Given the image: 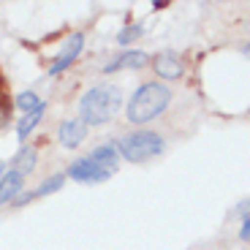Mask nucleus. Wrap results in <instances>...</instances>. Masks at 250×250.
I'll use <instances>...</instances> for the list:
<instances>
[{"label":"nucleus","mask_w":250,"mask_h":250,"mask_svg":"<svg viewBox=\"0 0 250 250\" xmlns=\"http://www.w3.org/2000/svg\"><path fill=\"white\" fill-rule=\"evenodd\" d=\"M239 239H242V242H250V218H245L242 229H239Z\"/></svg>","instance_id":"obj_17"},{"label":"nucleus","mask_w":250,"mask_h":250,"mask_svg":"<svg viewBox=\"0 0 250 250\" xmlns=\"http://www.w3.org/2000/svg\"><path fill=\"white\" fill-rule=\"evenodd\" d=\"M36 161H38V152L36 147H30V144H22L19 147V152L14 155V171H19L22 177H27L33 169H36Z\"/></svg>","instance_id":"obj_11"},{"label":"nucleus","mask_w":250,"mask_h":250,"mask_svg":"<svg viewBox=\"0 0 250 250\" xmlns=\"http://www.w3.org/2000/svg\"><path fill=\"white\" fill-rule=\"evenodd\" d=\"M93 158L98 166H104V169H109V171H114L117 169V161H120V152H117V144L114 142H106V144H98L93 150Z\"/></svg>","instance_id":"obj_10"},{"label":"nucleus","mask_w":250,"mask_h":250,"mask_svg":"<svg viewBox=\"0 0 250 250\" xmlns=\"http://www.w3.org/2000/svg\"><path fill=\"white\" fill-rule=\"evenodd\" d=\"M242 55H245V57H248V60H250V44H245V46H242Z\"/></svg>","instance_id":"obj_20"},{"label":"nucleus","mask_w":250,"mask_h":250,"mask_svg":"<svg viewBox=\"0 0 250 250\" xmlns=\"http://www.w3.org/2000/svg\"><path fill=\"white\" fill-rule=\"evenodd\" d=\"M144 33V27L142 25H128V27H123V30L117 33V44L120 46H128V44H133L139 36Z\"/></svg>","instance_id":"obj_14"},{"label":"nucleus","mask_w":250,"mask_h":250,"mask_svg":"<svg viewBox=\"0 0 250 250\" xmlns=\"http://www.w3.org/2000/svg\"><path fill=\"white\" fill-rule=\"evenodd\" d=\"M82 49H84V33H74V36H68V41H65V44H62V49L57 52L55 62L49 65V76L62 74V71L68 68L71 62L82 55Z\"/></svg>","instance_id":"obj_5"},{"label":"nucleus","mask_w":250,"mask_h":250,"mask_svg":"<svg viewBox=\"0 0 250 250\" xmlns=\"http://www.w3.org/2000/svg\"><path fill=\"white\" fill-rule=\"evenodd\" d=\"M22 188H25V177L19 174V171L8 169L6 174H3V180H0V207L17 199V196L22 193Z\"/></svg>","instance_id":"obj_9"},{"label":"nucleus","mask_w":250,"mask_h":250,"mask_svg":"<svg viewBox=\"0 0 250 250\" xmlns=\"http://www.w3.org/2000/svg\"><path fill=\"white\" fill-rule=\"evenodd\" d=\"M117 152L123 161H131V163H144L150 158L161 155L166 150V142L158 131H147V128H139V131H131L120 136L117 142Z\"/></svg>","instance_id":"obj_3"},{"label":"nucleus","mask_w":250,"mask_h":250,"mask_svg":"<svg viewBox=\"0 0 250 250\" xmlns=\"http://www.w3.org/2000/svg\"><path fill=\"white\" fill-rule=\"evenodd\" d=\"M171 104V90L163 82H144L142 87L131 95L128 106H125V117L133 125H147L158 120Z\"/></svg>","instance_id":"obj_1"},{"label":"nucleus","mask_w":250,"mask_h":250,"mask_svg":"<svg viewBox=\"0 0 250 250\" xmlns=\"http://www.w3.org/2000/svg\"><path fill=\"white\" fill-rule=\"evenodd\" d=\"M150 65V55L142 49H128V52H117L112 60L104 65V74H114V71H123V68H144Z\"/></svg>","instance_id":"obj_7"},{"label":"nucleus","mask_w":250,"mask_h":250,"mask_svg":"<svg viewBox=\"0 0 250 250\" xmlns=\"http://www.w3.org/2000/svg\"><path fill=\"white\" fill-rule=\"evenodd\" d=\"M123 106V90L117 84H95L79 98V117L90 125H106Z\"/></svg>","instance_id":"obj_2"},{"label":"nucleus","mask_w":250,"mask_h":250,"mask_svg":"<svg viewBox=\"0 0 250 250\" xmlns=\"http://www.w3.org/2000/svg\"><path fill=\"white\" fill-rule=\"evenodd\" d=\"M6 171H8L6 169V161H0V180H3V174H6Z\"/></svg>","instance_id":"obj_19"},{"label":"nucleus","mask_w":250,"mask_h":250,"mask_svg":"<svg viewBox=\"0 0 250 250\" xmlns=\"http://www.w3.org/2000/svg\"><path fill=\"white\" fill-rule=\"evenodd\" d=\"M150 62H152V68H155V74L161 76V79H180L182 71H185L182 60L174 52H161V55H155Z\"/></svg>","instance_id":"obj_8"},{"label":"nucleus","mask_w":250,"mask_h":250,"mask_svg":"<svg viewBox=\"0 0 250 250\" xmlns=\"http://www.w3.org/2000/svg\"><path fill=\"white\" fill-rule=\"evenodd\" d=\"M237 209H239V215H245V218H250V199H248V201H242V204H239Z\"/></svg>","instance_id":"obj_18"},{"label":"nucleus","mask_w":250,"mask_h":250,"mask_svg":"<svg viewBox=\"0 0 250 250\" xmlns=\"http://www.w3.org/2000/svg\"><path fill=\"white\" fill-rule=\"evenodd\" d=\"M41 106H44V101L38 98L33 90H25V93L17 95V109H22V114H30V112H36V109H41Z\"/></svg>","instance_id":"obj_13"},{"label":"nucleus","mask_w":250,"mask_h":250,"mask_svg":"<svg viewBox=\"0 0 250 250\" xmlns=\"http://www.w3.org/2000/svg\"><path fill=\"white\" fill-rule=\"evenodd\" d=\"M33 199H36V190H22V193L14 199V207H25V204H30Z\"/></svg>","instance_id":"obj_16"},{"label":"nucleus","mask_w":250,"mask_h":250,"mask_svg":"<svg viewBox=\"0 0 250 250\" xmlns=\"http://www.w3.org/2000/svg\"><path fill=\"white\" fill-rule=\"evenodd\" d=\"M62 182H65V174H55V177H49V180L44 182V185L36 190V196H49V193H55V190H60L62 188Z\"/></svg>","instance_id":"obj_15"},{"label":"nucleus","mask_w":250,"mask_h":250,"mask_svg":"<svg viewBox=\"0 0 250 250\" xmlns=\"http://www.w3.org/2000/svg\"><path fill=\"white\" fill-rule=\"evenodd\" d=\"M87 123L82 117H71V120H62L60 128H57V139L65 150H76L84 139H87Z\"/></svg>","instance_id":"obj_6"},{"label":"nucleus","mask_w":250,"mask_h":250,"mask_svg":"<svg viewBox=\"0 0 250 250\" xmlns=\"http://www.w3.org/2000/svg\"><path fill=\"white\" fill-rule=\"evenodd\" d=\"M65 174H68L71 180H76V182H84V185H98V182H106L114 171L98 166L93 158H76V161L68 166Z\"/></svg>","instance_id":"obj_4"},{"label":"nucleus","mask_w":250,"mask_h":250,"mask_svg":"<svg viewBox=\"0 0 250 250\" xmlns=\"http://www.w3.org/2000/svg\"><path fill=\"white\" fill-rule=\"evenodd\" d=\"M44 109L46 106H41V109H36V112H30V114H25V117L17 123V133H19V142H25L27 136H30L33 131H36V125L41 123V117H44Z\"/></svg>","instance_id":"obj_12"}]
</instances>
